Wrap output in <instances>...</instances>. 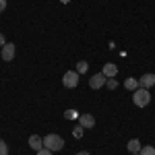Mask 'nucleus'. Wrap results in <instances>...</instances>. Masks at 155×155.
I'll list each match as a JSON object with an SVG mask.
<instances>
[{"label":"nucleus","instance_id":"nucleus-1","mask_svg":"<svg viewBox=\"0 0 155 155\" xmlns=\"http://www.w3.org/2000/svg\"><path fill=\"white\" fill-rule=\"evenodd\" d=\"M132 101H134V106H137V107L149 106V101H151V93H149V89H143V87L134 89V91H132Z\"/></svg>","mask_w":155,"mask_h":155},{"label":"nucleus","instance_id":"nucleus-2","mask_svg":"<svg viewBox=\"0 0 155 155\" xmlns=\"http://www.w3.org/2000/svg\"><path fill=\"white\" fill-rule=\"evenodd\" d=\"M44 147L50 149L52 153L60 151V149H64V139L60 134H48V137H44Z\"/></svg>","mask_w":155,"mask_h":155},{"label":"nucleus","instance_id":"nucleus-3","mask_svg":"<svg viewBox=\"0 0 155 155\" xmlns=\"http://www.w3.org/2000/svg\"><path fill=\"white\" fill-rule=\"evenodd\" d=\"M62 85H64L66 89H74V87L79 85V72L77 71H66L64 77H62Z\"/></svg>","mask_w":155,"mask_h":155},{"label":"nucleus","instance_id":"nucleus-4","mask_svg":"<svg viewBox=\"0 0 155 155\" xmlns=\"http://www.w3.org/2000/svg\"><path fill=\"white\" fill-rule=\"evenodd\" d=\"M106 81H107L106 74H104V72H97V74H93V77L89 79V87H91V89H101V87L106 85Z\"/></svg>","mask_w":155,"mask_h":155},{"label":"nucleus","instance_id":"nucleus-5","mask_svg":"<svg viewBox=\"0 0 155 155\" xmlns=\"http://www.w3.org/2000/svg\"><path fill=\"white\" fill-rule=\"evenodd\" d=\"M153 85H155V74H151V72H147L139 79V87H143V89H149Z\"/></svg>","mask_w":155,"mask_h":155},{"label":"nucleus","instance_id":"nucleus-6","mask_svg":"<svg viewBox=\"0 0 155 155\" xmlns=\"http://www.w3.org/2000/svg\"><path fill=\"white\" fill-rule=\"evenodd\" d=\"M79 124H81L83 128H93V126H95V118H93L91 114H81V116H79Z\"/></svg>","mask_w":155,"mask_h":155},{"label":"nucleus","instance_id":"nucleus-7","mask_svg":"<svg viewBox=\"0 0 155 155\" xmlns=\"http://www.w3.org/2000/svg\"><path fill=\"white\" fill-rule=\"evenodd\" d=\"M12 58H15V44L2 46V60H4V62H11Z\"/></svg>","mask_w":155,"mask_h":155},{"label":"nucleus","instance_id":"nucleus-8","mask_svg":"<svg viewBox=\"0 0 155 155\" xmlns=\"http://www.w3.org/2000/svg\"><path fill=\"white\" fill-rule=\"evenodd\" d=\"M29 147H31L33 151L44 149V139H41L39 134H31V137H29Z\"/></svg>","mask_w":155,"mask_h":155},{"label":"nucleus","instance_id":"nucleus-9","mask_svg":"<svg viewBox=\"0 0 155 155\" xmlns=\"http://www.w3.org/2000/svg\"><path fill=\"white\" fill-rule=\"evenodd\" d=\"M104 74H106L107 79H114V77H116V74H118V66H116V64H112V62H106V64H104Z\"/></svg>","mask_w":155,"mask_h":155},{"label":"nucleus","instance_id":"nucleus-10","mask_svg":"<svg viewBox=\"0 0 155 155\" xmlns=\"http://www.w3.org/2000/svg\"><path fill=\"white\" fill-rule=\"evenodd\" d=\"M124 87H126L128 91H134V89H139V79H134V77H128V79L124 81Z\"/></svg>","mask_w":155,"mask_h":155},{"label":"nucleus","instance_id":"nucleus-11","mask_svg":"<svg viewBox=\"0 0 155 155\" xmlns=\"http://www.w3.org/2000/svg\"><path fill=\"white\" fill-rule=\"evenodd\" d=\"M128 151H130V153H139V151H141L139 139H130V141H128Z\"/></svg>","mask_w":155,"mask_h":155},{"label":"nucleus","instance_id":"nucleus-12","mask_svg":"<svg viewBox=\"0 0 155 155\" xmlns=\"http://www.w3.org/2000/svg\"><path fill=\"white\" fill-rule=\"evenodd\" d=\"M79 116H81V114H79L77 110H66V112H64V118L66 120H79Z\"/></svg>","mask_w":155,"mask_h":155},{"label":"nucleus","instance_id":"nucleus-13","mask_svg":"<svg viewBox=\"0 0 155 155\" xmlns=\"http://www.w3.org/2000/svg\"><path fill=\"white\" fill-rule=\"evenodd\" d=\"M83 132H85V128L81 126V124H77V126L72 128V137H74V139H81V137H83Z\"/></svg>","mask_w":155,"mask_h":155},{"label":"nucleus","instance_id":"nucleus-14","mask_svg":"<svg viewBox=\"0 0 155 155\" xmlns=\"http://www.w3.org/2000/svg\"><path fill=\"white\" fill-rule=\"evenodd\" d=\"M87 68H89V64H87L85 60H81V62H77V72H79V74H83V72H87Z\"/></svg>","mask_w":155,"mask_h":155},{"label":"nucleus","instance_id":"nucleus-15","mask_svg":"<svg viewBox=\"0 0 155 155\" xmlns=\"http://www.w3.org/2000/svg\"><path fill=\"white\" fill-rule=\"evenodd\" d=\"M139 155H155V147H141V151H139Z\"/></svg>","mask_w":155,"mask_h":155},{"label":"nucleus","instance_id":"nucleus-16","mask_svg":"<svg viewBox=\"0 0 155 155\" xmlns=\"http://www.w3.org/2000/svg\"><path fill=\"white\" fill-rule=\"evenodd\" d=\"M0 155H8V145L0 139Z\"/></svg>","mask_w":155,"mask_h":155},{"label":"nucleus","instance_id":"nucleus-17","mask_svg":"<svg viewBox=\"0 0 155 155\" xmlns=\"http://www.w3.org/2000/svg\"><path fill=\"white\" fill-rule=\"evenodd\" d=\"M106 85H107V89H116V87H118V81H116V79H107Z\"/></svg>","mask_w":155,"mask_h":155},{"label":"nucleus","instance_id":"nucleus-18","mask_svg":"<svg viewBox=\"0 0 155 155\" xmlns=\"http://www.w3.org/2000/svg\"><path fill=\"white\" fill-rule=\"evenodd\" d=\"M37 155H52V151H50V149H46V147H44V149H39V151H37Z\"/></svg>","mask_w":155,"mask_h":155},{"label":"nucleus","instance_id":"nucleus-19","mask_svg":"<svg viewBox=\"0 0 155 155\" xmlns=\"http://www.w3.org/2000/svg\"><path fill=\"white\" fill-rule=\"evenodd\" d=\"M4 8H6V0H0V12L4 11Z\"/></svg>","mask_w":155,"mask_h":155},{"label":"nucleus","instance_id":"nucleus-20","mask_svg":"<svg viewBox=\"0 0 155 155\" xmlns=\"http://www.w3.org/2000/svg\"><path fill=\"white\" fill-rule=\"evenodd\" d=\"M0 46H6V39H4V35L0 33Z\"/></svg>","mask_w":155,"mask_h":155},{"label":"nucleus","instance_id":"nucleus-21","mask_svg":"<svg viewBox=\"0 0 155 155\" xmlns=\"http://www.w3.org/2000/svg\"><path fill=\"white\" fill-rule=\"evenodd\" d=\"M77 155H91V153H89V151H79Z\"/></svg>","mask_w":155,"mask_h":155},{"label":"nucleus","instance_id":"nucleus-22","mask_svg":"<svg viewBox=\"0 0 155 155\" xmlns=\"http://www.w3.org/2000/svg\"><path fill=\"white\" fill-rule=\"evenodd\" d=\"M60 2H62V4H68V2H71V0H60Z\"/></svg>","mask_w":155,"mask_h":155}]
</instances>
